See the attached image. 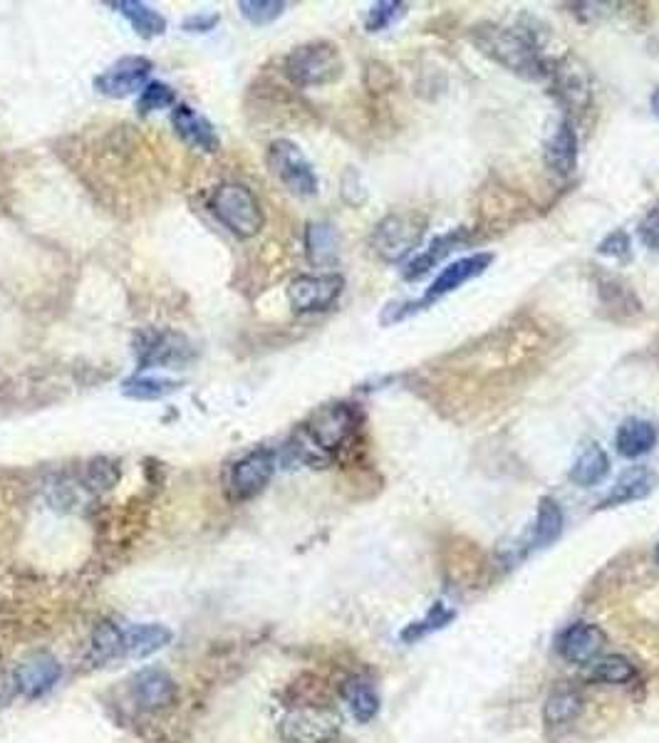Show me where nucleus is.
Here are the masks:
<instances>
[{
  "label": "nucleus",
  "mask_w": 659,
  "mask_h": 743,
  "mask_svg": "<svg viewBox=\"0 0 659 743\" xmlns=\"http://www.w3.org/2000/svg\"><path fill=\"white\" fill-rule=\"evenodd\" d=\"M655 555H657V562H659V545H657V553Z\"/></svg>",
  "instance_id": "obj_42"
},
{
  "label": "nucleus",
  "mask_w": 659,
  "mask_h": 743,
  "mask_svg": "<svg viewBox=\"0 0 659 743\" xmlns=\"http://www.w3.org/2000/svg\"><path fill=\"white\" fill-rule=\"evenodd\" d=\"M548 75H554V89L560 102L570 107V110H581V107L590 102V83H587L581 62L568 58L558 62L556 70H548Z\"/></svg>",
  "instance_id": "obj_16"
},
{
  "label": "nucleus",
  "mask_w": 659,
  "mask_h": 743,
  "mask_svg": "<svg viewBox=\"0 0 659 743\" xmlns=\"http://www.w3.org/2000/svg\"><path fill=\"white\" fill-rule=\"evenodd\" d=\"M649 110H652V114L659 120V85L655 87L652 97H649Z\"/></svg>",
  "instance_id": "obj_41"
},
{
  "label": "nucleus",
  "mask_w": 659,
  "mask_h": 743,
  "mask_svg": "<svg viewBox=\"0 0 659 743\" xmlns=\"http://www.w3.org/2000/svg\"><path fill=\"white\" fill-rule=\"evenodd\" d=\"M600 298L605 308L614 310L620 318L637 315L643 312V302L637 300V295L632 293L625 283H620L618 277H602L600 281Z\"/></svg>",
  "instance_id": "obj_28"
},
{
  "label": "nucleus",
  "mask_w": 659,
  "mask_h": 743,
  "mask_svg": "<svg viewBox=\"0 0 659 743\" xmlns=\"http://www.w3.org/2000/svg\"><path fill=\"white\" fill-rule=\"evenodd\" d=\"M132 694L141 709L159 711L176 702V684L164 669H141L132 679Z\"/></svg>",
  "instance_id": "obj_15"
},
{
  "label": "nucleus",
  "mask_w": 659,
  "mask_h": 743,
  "mask_svg": "<svg viewBox=\"0 0 659 743\" xmlns=\"http://www.w3.org/2000/svg\"><path fill=\"white\" fill-rule=\"evenodd\" d=\"M169 642H172V630H169V627L154 622L135 624L129 627V630H124V655L145 659L149 655H154V652L164 649Z\"/></svg>",
  "instance_id": "obj_22"
},
{
  "label": "nucleus",
  "mask_w": 659,
  "mask_h": 743,
  "mask_svg": "<svg viewBox=\"0 0 659 743\" xmlns=\"http://www.w3.org/2000/svg\"><path fill=\"white\" fill-rule=\"evenodd\" d=\"M238 11L251 25H271L285 13V3L281 0H240Z\"/></svg>",
  "instance_id": "obj_34"
},
{
  "label": "nucleus",
  "mask_w": 659,
  "mask_h": 743,
  "mask_svg": "<svg viewBox=\"0 0 659 743\" xmlns=\"http://www.w3.org/2000/svg\"><path fill=\"white\" fill-rule=\"evenodd\" d=\"M114 479H117V469L107 461H95L90 467V473H87V481H90L92 488H110Z\"/></svg>",
  "instance_id": "obj_39"
},
{
  "label": "nucleus",
  "mask_w": 659,
  "mask_h": 743,
  "mask_svg": "<svg viewBox=\"0 0 659 743\" xmlns=\"http://www.w3.org/2000/svg\"><path fill=\"white\" fill-rule=\"evenodd\" d=\"M112 8L120 15L127 17L132 30H135L139 38L151 40L166 33V17L147 3H139V0H120V3H112Z\"/></svg>",
  "instance_id": "obj_25"
},
{
  "label": "nucleus",
  "mask_w": 659,
  "mask_h": 743,
  "mask_svg": "<svg viewBox=\"0 0 659 743\" xmlns=\"http://www.w3.org/2000/svg\"><path fill=\"white\" fill-rule=\"evenodd\" d=\"M494 263V256L492 253H476V256H467L461 258V261L451 263L444 268V271L434 277V283L426 288L424 298L420 300H405V302H389V306L382 310L380 322L382 325H397V322L407 320L409 315H414V312L426 310L430 306H434L436 300L447 298L453 290H459L461 285L474 281L481 273H486V268Z\"/></svg>",
  "instance_id": "obj_3"
},
{
  "label": "nucleus",
  "mask_w": 659,
  "mask_h": 743,
  "mask_svg": "<svg viewBox=\"0 0 659 743\" xmlns=\"http://www.w3.org/2000/svg\"><path fill=\"white\" fill-rule=\"evenodd\" d=\"M151 60L147 58H122L107 67L102 75L95 77V89L112 100H124V97L137 95L147 87V79L151 73Z\"/></svg>",
  "instance_id": "obj_12"
},
{
  "label": "nucleus",
  "mask_w": 659,
  "mask_h": 743,
  "mask_svg": "<svg viewBox=\"0 0 659 743\" xmlns=\"http://www.w3.org/2000/svg\"><path fill=\"white\" fill-rule=\"evenodd\" d=\"M345 281L337 273L298 275L288 285V300L296 312H323L343 295Z\"/></svg>",
  "instance_id": "obj_9"
},
{
  "label": "nucleus",
  "mask_w": 659,
  "mask_h": 743,
  "mask_svg": "<svg viewBox=\"0 0 659 743\" xmlns=\"http://www.w3.org/2000/svg\"><path fill=\"white\" fill-rule=\"evenodd\" d=\"M340 48L330 40H310L293 48L285 58V75L298 87H323L343 77Z\"/></svg>",
  "instance_id": "obj_4"
},
{
  "label": "nucleus",
  "mask_w": 659,
  "mask_h": 743,
  "mask_svg": "<svg viewBox=\"0 0 659 743\" xmlns=\"http://www.w3.org/2000/svg\"><path fill=\"white\" fill-rule=\"evenodd\" d=\"M340 731V716L330 709H296L281 723L285 743H327Z\"/></svg>",
  "instance_id": "obj_11"
},
{
  "label": "nucleus",
  "mask_w": 659,
  "mask_h": 743,
  "mask_svg": "<svg viewBox=\"0 0 659 743\" xmlns=\"http://www.w3.org/2000/svg\"><path fill=\"white\" fill-rule=\"evenodd\" d=\"M358 426L360 414L352 405H345V401L325 405L313 411V417L302 424L293 449L306 463L325 467L333 459V454L350 442Z\"/></svg>",
  "instance_id": "obj_1"
},
{
  "label": "nucleus",
  "mask_w": 659,
  "mask_h": 743,
  "mask_svg": "<svg viewBox=\"0 0 659 743\" xmlns=\"http://www.w3.org/2000/svg\"><path fill=\"white\" fill-rule=\"evenodd\" d=\"M598 253L600 256H608V258H614V261H627L630 253H632L630 236L625 234V231H612L610 236H605L600 240Z\"/></svg>",
  "instance_id": "obj_37"
},
{
  "label": "nucleus",
  "mask_w": 659,
  "mask_h": 743,
  "mask_svg": "<svg viewBox=\"0 0 659 743\" xmlns=\"http://www.w3.org/2000/svg\"><path fill=\"white\" fill-rule=\"evenodd\" d=\"M546 164L558 176H570L577 166V132L568 117L560 120L556 132L546 141Z\"/></svg>",
  "instance_id": "obj_17"
},
{
  "label": "nucleus",
  "mask_w": 659,
  "mask_h": 743,
  "mask_svg": "<svg viewBox=\"0 0 659 743\" xmlns=\"http://www.w3.org/2000/svg\"><path fill=\"white\" fill-rule=\"evenodd\" d=\"M275 473V454L271 449H256L234 463L228 476V494L234 500H251L269 486Z\"/></svg>",
  "instance_id": "obj_10"
},
{
  "label": "nucleus",
  "mask_w": 659,
  "mask_h": 743,
  "mask_svg": "<svg viewBox=\"0 0 659 743\" xmlns=\"http://www.w3.org/2000/svg\"><path fill=\"white\" fill-rule=\"evenodd\" d=\"M581 706H583L581 696H577L575 692H570V689H565V692H556L546 704V721L554 723V727L565 721H573L577 711H581Z\"/></svg>",
  "instance_id": "obj_33"
},
{
  "label": "nucleus",
  "mask_w": 659,
  "mask_h": 743,
  "mask_svg": "<svg viewBox=\"0 0 659 743\" xmlns=\"http://www.w3.org/2000/svg\"><path fill=\"white\" fill-rule=\"evenodd\" d=\"M469 240L467 228H453L449 234H444L439 238L432 240L430 248H424L422 256H416L414 261H409L405 268V281H420L422 275H426L432 271V268L439 265L444 258L451 256L453 250L461 248Z\"/></svg>",
  "instance_id": "obj_19"
},
{
  "label": "nucleus",
  "mask_w": 659,
  "mask_h": 743,
  "mask_svg": "<svg viewBox=\"0 0 659 743\" xmlns=\"http://www.w3.org/2000/svg\"><path fill=\"white\" fill-rule=\"evenodd\" d=\"M657 483H659V479L652 469H645V467L630 469V471L622 473L618 483H614V486L610 488V494L605 496L600 508L625 506V504H632V500H643L652 494V491L657 488Z\"/></svg>",
  "instance_id": "obj_20"
},
{
  "label": "nucleus",
  "mask_w": 659,
  "mask_h": 743,
  "mask_svg": "<svg viewBox=\"0 0 659 743\" xmlns=\"http://www.w3.org/2000/svg\"><path fill=\"white\" fill-rule=\"evenodd\" d=\"M269 166L273 176H278V182L290 194L308 196L318 194V174L310 159L302 154V149L290 139H275L269 147Z\"/></svg>",
  "instance_id": "obj_7"
},
{
  "label": "nucleus",
  "mask_w": 659,
  "mask_h": 743,
  "mask_svg": "<svg viewBox=\"0 0 659 743\" xmlns=\"http://www.w3.org/2000/svg\"><path fill=\"white\" fill-rule=\"evenodd\" d=\"M179 387V382L164 377H129L122 382V394L139 401H157L169 397V394H174Z\"/></svg>",
  "instance_id": "obj_29"
},
{
  "label": "nucleus",
  "mask_w": 659,
  "mask_h": 743,
  "mask_svg": "<svg viewBox=\"0 0 659 743\" xmlns=\"http://www.w3.org/2000/svg\"><path fill=\"white\" fill-rule=\"evenodd\" d=\"M471 42L513 75L523 79L548 77L546 60L540 58L536 42L525 33L496 23H481L471 28Z\"/></svg>",
  "instance_id": "obj_2"
},
{
  "label": "nucleus",
  "mask_w": 659,
  "mask_h": 743,
  "mask_svg": "<svg viewBox=\"0 0 659 743\" xmlns=\"http://www.w3.org/2000/svg\"><path fill=\"white\" fill-rule=\"evenodd\" d=\"M343 699L360 723L372 721L380 711V696L364 679H347L343 684Z\"/></svg>",
  "instance_id": "obj_27"
},
{
  "label": "nucleus",
  "mask_w": 659,
  "mask_h": 743,
  "mask_svg": "<svg viewBox=\"0 0 659 743\" xmlns=\"http://www.w3.org/2000/svg\"><path fill=\"white\" fill-rule=\"evenodd\" d=\"M639 240H643L649 250H659V206L649 209L645 213V219L639 221Z\"/></svg>",
  "instance_id": "obj_38"
},
{
  "label": "nucleus",
  "mask_w": 659,
  "mask_h": 743,
  "mask_svg": "<svg viewBox=\"0 0 659 743\" xmlns=\"http://www.w3.org/2000/svg\"><path fill=\"white\" fill-rule=\"evenodd\" d=\"M563 508L558 506L556 498L550 496H543L538 500V513H536V525H533V535H531V548L533 550H540V548H548V545H554L560 535H563Z\"/></svg>",
  "instance_id": "obj_26"
},
{
  "label": "nucleus",
  "mask_w": 659,
  "mask_h": 743,
  "mask_svg": "<svg viewBox=\"0 0 659 743\" xmlns=\"http://www.w3.org/2000/svg\"><path fill=\"white\" fill-rule=\"evenodd\" d=\"M169 107H176V92L166 83H147V87L139 92L137 110L141 117H149L159 110H169Z\"/></svg>",
  "instance_id": "obj_31"
},
{
  "label": "nucleus",
  "mask_w": 659,
  "mask_h": 743,
  "mask_svg": "<svg viewBox=\"0 0 659 743\" xmlns=\"http://www.w3.org/2000/svg\"><path fill=\"white\" fill-rule=\"evenodd\" d=\"M602 644L605 634L600 627H595L590 622H575L560 634L558 652L560 657L570 661V665H587V661H593L600 655Z\"/></svg>",
  "instance_id": "obj_14"
},
{
  "label": "nucleus",
  "mask_w": 659,
  "mask_h": 743,
  "mask_svg": "<svg viewBox=\"0 0 659 743\" xmlns=\"http://www.w3.org/2000/svg\"><path fill=\"white\" fill-rule=\"evenodd\" d=\"M135 355L141 370H149V367H166V370H174V367L189 364L196 357V350L189 343V337H184L182 333L141 330L135 337Z\"/></svg>",
  "instance_id": "obj_8"
},
{
  "label": "nucleus",
  "mask_w": 659,
  "mask_h": 743,
  "mask_svg": "<svg viewBox=\"0 0 659 743\" xmlns=\"http://www.w3.org/2000/svg\"><path fill=\"white\" fill-rule=\"evenodd\" d=\"M635 677H637L635 665H632L627 657H620V655L602 657L595 661L590 669V679L600 684H627Z\"/></svg>",
  "instance_id": "obj_30"
},
{
  "label": "nucleus",
  "mask_w": 659,
  "mask_h": 743,
  "mask_svg": "<svg viewBox=\"0 0 659 743\" xmlns=\"http://www.w3.org/2000/svg\"><path fill=\"white\" fill-rule=\"evenodd\" d=\"M451 620H453V612L447 610L444 605H436L422 622H414L412 627H409V630L405 632V640H420V637H424V634L439 630V627H444Z\"/></svg>",
  "instance_id": "obj_36"
},
{
  "label": "nucleus",
  "mask_w": 659,
  "mask_h": 743,
  "mask_svg": "<svg viewBox=\"0 0 659 743\" xmlns=\"http://www.w3.org/2000/svg\"><path fill=\"white\" fill-rule=\"evenodd\" d=\"M172 124L176 134L182 137V141H186L191 149L207 151V154L219 151L221 139L216 134V127H213V124L203 117L201 112H196L194 107L176 104L172 110Z\"/></svg>",
  "instance_id": "obj_13"
},
{
  "label": "nucleus",
  "mask_w": 659,
  "mask_h": 743,
  "mask_svg": "<svg viewBox=\"0 0 659 743\" xmlns=\"http://www.w3.org/2000/svg\"><path fill=\"white\" fill-rule=\"evenodd\" d=\"M219 25V15L216 13H196L189 15L184 21V30L186 33H209Z\"/></svg>",
  "instance_id": "obj_40"
},
{
  "label": "nucleus",
  "mask_w": 659,
  "mask_h": 743,
  "mask_svg": "<svg viewBox=\"0 0 659 743\" xmlns=\"http://www.w3.org/2000/svg\"><path fill=\"white\" fill-rule=\"evenodd\" d=\"M58 679L60 665L58 659H52L50 655H33L15 671L17 689H21L25 696H42L58 684Z\"/></svg>",
  "instance_id": "obj_18"
},
{
  "label": "nucleus",
  "mask_w": 659,
  "mask_h": 743,
  "mask_svg": "<svg viewBox=\"0 0 659 743\" xmlns=\"http://www.w3.org/2000/svg\"><path fill=\"white\" fill-rule=\"evenodd\" d=\"M407 15L405 3H395V0H385V3H375L370 8L368 17H364V28L368 33H382L395 25L399 17Z\"/></svg>",
  "instance_id": "obj_35"
},
{
  "label": "nucleus",
  "mask_w": 659,
  "mask_h": 743,
  "mask_svg": "<svg viewBox=\"0 0 659 743\" xmlns=\"http://www.w3.org/2000/svg\"><path fill=\"white\" fill-rule=\"evenodd\" d=\"M657 444V429L645 422V419H625L620 424L618 436H614V446L622 459H639L655 449Z\"/></svg>",
  "instance_id": "obj_21"
},
{
  "label": "nucleus",
  "mask_w": 659,
  "mask_h": 743,
  "mask_svg": "<svg viewBox=\"0 0 659 743\" xmlns=\"http://www.w3.org/2000/svg\"><path fill=\"white\" fill-rule=\"evenodd\" d=\"M426 234V219L416 211L389 213L372 231L370 246L387 263H399L420 248Z\"/></svg>",
  "instance_id": "obj_6"
},
{
  "label": "nucleus",
  "mask_w": 659,
  "mask_h": 743,
  "mask_svg": "<svg viewBox=\"0 0 659 743\" xmlns=\"http://www.w3.org/2000/svg\"><path fill=\"white\" fill-rule=\"evenodd\" d=\"M608 473H610V459L602 446L585 444L583 451L577 454V459L573 461V467H570L568 476L575 483V486L590 488V486H598Z\"/></svg>",
  "instance_id": "obj_24"
},
{
  "label": "nucleus",
  "mask_w": 659,
  "mask_h": 743,
  "mask_svg": "<svg viewBox=\"0 0 659 743\" xmlns=\"http://www.w3.org/2000/svg\"><path fill=\"white\" fill-rule=\"evenodd\" d=\"M124 655V630L114 624H102L92 637V657L107 661Z\"/></svg>",
  "instance_id": "obj_32"
},
{
  "label": "nucleus",
  "mask_w": 659,
  "mask_h": 743,
  "mask_svg": "<svg viewBox=\"0 0 659 743\" xmlns=\"http://www.w3.org/2000/svg\"><path fill=\"white\" fill-rule=\"evenodd\" d=\"M306 253L313 265H333L340 256V236L333 223L313 221L306 228Z\"/></svg>",
  "instance_id": "obj_23"
},
{
  "label": "nucleus",
  "mask_w": 659,
  "mask_h": 743,
  "mask_svg": "<svg viewBox=\"0 0 659 743\" xmlns=\"http://www.w3.org/2000/svg\"><path fill=\"white\" fill-rule=\"evenodd\" d=\"M211 213L236 238H253L263 228V209L246 184L226 182L211 194Z\"/></svg>",
  "instance_id": "obj_5"
}]
</instances>
